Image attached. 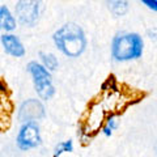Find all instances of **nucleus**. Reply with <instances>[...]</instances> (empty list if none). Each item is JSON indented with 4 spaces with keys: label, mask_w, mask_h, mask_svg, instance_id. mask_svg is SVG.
<instances>
[{
    "label": "nucleus",
    "mask_w": 157,
    "mask_h": 157,
    "mask_svg": "<svg viewBox=\"0 0 157 157\" xmlns=\"http://www.w3.org/2000/svg\"><path fill=\"white\" fill-rule=\"evenodd\" d=\"M52 41L58 50L68 58H78L88 45L82 28L75 22H68L59 28L52 34Z\"/></svg>",
    "instance_id": "1"
},
{
    "label": "nucleus",
    "mask_w": 157,
    "mask_h": 157,
    "mask_svg": "<svg viewBox=\"0 0 157 157\" xmlns=\"http://www.w3.org/2000/svg\"><path fill=\"white\" fill-rule=\"evenodd\" d=\"M144 52V41L140 34L121 32L111 41V58L115 62H131L141 58Z\"/></svg>",
    "instance_id": "2"
},
{
    "label": "nucleus",
    "mask_w": 157,
    "mask_h": 157,
    "mask_svg": "<svg viewBox=\"0 0 157 157\" xmlns=\"http://www.w3.org/2000/svg\"><path fill=\"white\" fill-rule=\"evenodd\" d=\"M39 14H41L39 0H18L14 6V16L24 26H34L39 18Z\"/></svg>",
    "instance_id": "3"
},
{
    "label": "nucleus",
    "mask_w": 157,
    "mask_h": 157,
    "mask_svg": "<svg viewBox=\"0 0 157 157\" xmlns=\"http://www.w3.org/2000/svg\"><path fill=\"white\" fill-rule=\"evenodd\" d=\"M42 137L39 126L36 122H25L21 128H20L17 137H16V144L21 151H29L33 148H37L41 145Z\"/></svg>",
    "instance_id": "4"
},
{
    "label": "nucleus",
    "mask_w": 157,
    "mask_h": 157,
    "mask_svg": "<svg viewBox=\"0 0 157 157\" xmlns=\"http://www.w3.org/2000/svg\"><path fill=\"white\" fill-rule=\"evenodd\" d=\"M18 119L21 122H36L38 119H42L45 117V106L42 102L36 98H29L18 109Z\"/></svg>",
    "instance_id": "5"
},
{
    "label": "nucleus",
    "mask_w": 157,
    "mask_h": 157,
    "mask_svg": "<svg viewBox=\"0 0 157 157\" xmlns=\"http://www.w3.org/2000/svg\"><path fill=\"white\" fill-rule=\"evenodd\" d=\"M0 42L3 45V48L8 55L14 58H22L25 55V47H24L22 42L20 41L17 36L12 33H4L0 37Z\"/></svg>",
    "instance_id": "6"
},
{
    "label": "nucleus",
    "mask_w": 157,
    "mask_h": 157,
    "mask_svg": "<svg viewBox=\"0 0 157 157\" xmlns=\"http://www.w3.org/2000/svg\"><path fill=\"white\" fill-rule=\"evenodd\" d=\"M16 17L7 6H0V30L11 33L16 29Z\"/></svg>",
    "instance_id": "7"
},
{
    "label": "nucleus",
    "mask_w": 157,
    "mask_h": 157,
    "mask_svg": "<svg viewBox=\"0 0 157 157\" xmlns=\"http://www.w3.org/2000/svg\"><path fill=\"white\" fill-rule=\"evenodd\" d=\"M34 88H36V92L41 100L47 101L55 94V88L52 85L51 77H45L38 81H34Z\"/></svg>",
    "instance_id": "8"
},
{
    "label": "nucleus",
    "mask_w": 157,
    "mask_h": 157,
    "mask_svg": "<svg viewBox=\"0 0 157 157\" xmlns=\"http://www.w3.org/2000/svg\"><path fill=\"white\" fill-rule=\"evenodd\" d=\"M107 9L114 17H123L128 12V2L127 0H106Z\"/></svg>",
    "instance_id": "9"
},
{
    "label": "nucleus",
    "mask_w": 157,
    "mask_h": 157,
    "mask_svg": "<svg viewBox=\"0 0 157 157\" xmlns=\"http://www.w3.org/2000/svg\"><path fill=\"white\" fill-rule=\"evenodd\" d=\"M26 68H28V72L30 73L32 77H33V81H38V80L45 78V77H51L50 71H48L42 63L30 62Z\"/></svg>",
    "instance_id": "10"
},
{
    "label": "nucleus",
    "mask_w": 157,
    "mask_h": 157,
    "mask_svg": "<svg viewBox=\"0 0 157 157\" xmlns=\"http://www.w3.org/2000/svg\"><path fill=\"white\" fill-rule=\"evenodd\" d=\"M39 58H41L42 64L45 66L48 71H55L58 68V66H59L58 58L54 55V54H51V52H43V51H41V52H39Z\"/></svg>",
    "instance_id": "11"
},
{
    "label": "nucleus",
    "mask_w": 157,
    "mask_h": 157,
    "mask_svg": "<svg viewBox=\"0 0 157 157\" xmlns=\"http://www.w3.org/2000/svg\"><path fill=\"white\" fill-rule=\"evenodd\" d=\"M73 151V143L72 140H66V141H62L56 145L55 151H54V156L52 157H60L63 153L66 152H72Z\"/></svg>",
    "instance_id": "12"
},
{
    "label": "nucleus",
    "mask_w": 157,
    "mask_h": 157,
    "mask_svg": "<svg viewBox=\"0 0 157 157\" xmlns=\"http://www.w3.org/2000/svg\"><path fill=\"white\" fill-rule=\"evenodd\" d=\"M107 128H110L111 131H114L117 127H118V121H117V118L114 115H110V117H107V119H106V126Z\"/></svg>",
    "instance_id": "13"
},
{
    "label": "nucleus",
    "mask_w": 157,
    "mask_h": 157,
    "mask_svg": "<svg viewBox=\"0 0 157 157\" xmlns=\"http://www.w3.org/2000/svg\"><path fill=\"white\" fill-rule=\"evenodd\" d=\"M144 6L153 12H157V0H140Z\"/></svg>",
    "instance_id": "14"
},
{
    "label": "nucleus",
    "mask_w": 157,
    "mask_h": 157,
    "mask_svg": "<svg viewBox=\"0 0 157 157\" xmlns=\"http://www.w3.org/2000/svg\"><path fill=\"white\" fill-rule=\"evenodd\" d=\"M7 92H8V89H7V85L4 84V82L0 80V94H7Z\"/></svg>",
    "instance_id": "15"
}]
</instances>
